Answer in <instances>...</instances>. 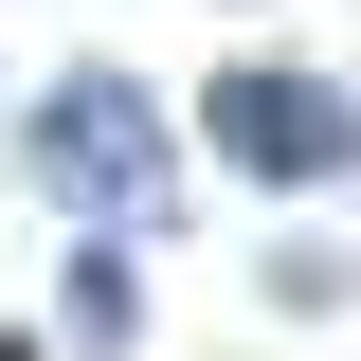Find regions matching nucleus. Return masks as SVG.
Returning <instances> with one entry per match:
<instances>
[{
	"mask_svg": "<svg viewBox=\"0 0 361 361\" xmlns=\"http://www.w3.org/2000/svg\"><path fill=\"white\" fill-rule=\"evenodd\" d=\"M37 163H54V199H109V217H145L163 199V145H145V90L127 73H73L37 109Z\"/></svg>",
	"mask_w": 361,
	"mask_h": 361,
	"instance_id": "1",
	"label": "nucleus"
},
{
	"mask_svg": "<svg viewBox=\"0 0 361 361\" xmlns=\"http://www.w3.org/2000/svg\"><path fill=\"white\" fill-rule=\"evenodd\" d=\"M217 163L325 180V163H361V109H343V90H307V73H217Z\"/></svg>",
	"mask_w": 361,
	"mask_h": 361,
	"instance_id": "2",
	"label": "nucleus"
},
{
	"mask_svg": "<svg viewBox=\"0 0 361 361\" xmlns=\"http://www.w3.org/2000/svg\"><path fill=\"white\" fill-rule=\"evenodd\" d=\"M0 361H37V343H18V325H0Z\"/></svg>",
	"mask_w": 361,
	"mask_h": 361,
	"instance_id": "3",
	"label": "nucleus"
}]
</instances>
